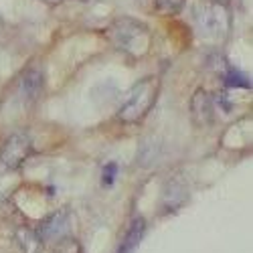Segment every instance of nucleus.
I'll use <instances>...</instances> for the list:
<instances>
[{
	"mask_svg": "<svg viewBox=\"0 0 253 253\" xmlns=\"http://www.w3.org/2000/svg\"><path fill=\"white\" fill-rule=\"evenodd\" d=\"M118 176V164L116 162H108L103 166V174H101V184L103 186H112L114 180Z\"/></svg>",
	"mask_w": 253,
	"mask_h": 253,
	"instance_id": "nucleus-14",
	"label": "nucleus"
},
{
	"mask_svg": "<svg viewBox=\"0 0 253 253\" xmlns=\"http://www.w3.org/2000/svg\"><path fill=\"white\" fill-rule=\"evenodd\" d=\"M211 2H217V4H225V2H229V0H211Z\"/></svg>",
	"mask_w": 253,
	"mask_h": 253,
	"instance_id": "nucleus-16",
	"label": "nucleus"
},
{
	"mask_svg": "<svg viewBox=\"0 0 253 253\" xmlns=\"http://www.w3.org/2000/svg\"><path fill=\"white\" fill-rule=\"evenodd\" d=\"M55 253H81V247H79V243H77L73 237L65 235V237H61V239L57 241Z\"/></svg>",
	"mask_w": 253,
	"mask_h": 253,
	"instance_id": "nucleus-13",
	"label": "nucleus"
},
{
	"mask_svg": "<svg viewBox=\"0 0 253 253\" xmlns=\"http://www.w3.org/2000/svg\"><path fill=\"white\" fill-rule=\"evenodd\" d=\"M188 199V188L180 176H174L166 182L162 191V213H174Z\"/></svg>",
	"mask_w": 253,
	"mask_h": 253,
	"instance_id": "nucleus-8",
	"label": "nucleus"
},
{
	"mask_svg": "<svg viewBox=\"0 0 253 253\" xmlns=\"http://www.w3.org/2000/svg\"><path fill=\"white\" fill-rule=\"evenodd\" d=\"M158 89H160V83H158V77L154 75H148L140 79L134 89L130 91L128 99L124 101V105L118 112V120L124 122V124H138L142 122L146 116L150 114L152 105L156 101V95H158Z\"/></svg>",
	"mask_w": 253,
	"mask_h": 253,
	"instance_id": "nucleus-2",
	"label": "nucleus"
},
{
	"mask_svg": "<svg viewBox=\"0 0 253 253\" xmlns=\"http://www.w3.org/2000/svg\"><path fill=\"white\" fill-rule=\"evenodd\" d=\"M67 229H69V213L65 209H61L39 223L37 235L41 241H59L61 237L67 235Z\"/></svg>",
	"mask_w": 253,
	"mask_h": 253,
	"instance_id": "nucleus-5",
	"label": "nucleus"
},
{
	"mask_svg": "<svg viewBox=\"0 0 253 253\" xmlns=\"http://www.w3.org/2000/svg\"><path fill=\"white\" fill-rule=\"evenodd\" d=\"M45 89V71L41 65H31L25 69L23 77H20V95L25 101L33 103L39 99V95Z\"/></svg>",
	"mask_w": 253,
	"mask_h": 253,
	"instance_id": "nucleus-7",
	"label": "nucleus"
},
{
	"mask_svg": "<svg viewBox=\"0 0 253 253\" xmlns=\"http://www.w3.org/2000/svg\"><path fill=\"white\" fill-rule=\"evenodd\" d=\"M43 2H47V4H59V2H63V0H43Z\"/></svg>",
	"mask_w": 253,
	"mask_h": 253,
	"instance_id": "nucleus-15",
	"label": "nucleus"
},
{
	"mask_svg": "<svg viewBox=\"0 0 253 253\" xmlns=\"http://www.w3.org/2000/svg\"><path fill=\"white\" fill-rule=\"evenodd\" d=\"M193 18H195V27H197V31H199V35L203 39L221 41L229 33L231 18H229V12L225 10L223 4L203 2V4H199L195 8Z\"/></svg>",
	"mask_w": 253,
	"mask_h": 253,
	"instance_id": "nucleus-3",
	"label": "nucleus"
},
{
	"mask_svg": "<svg viewBox=\"0 0 253 253\" xmlns=\"http://www.w3.org/2000/svg\"><path fill=\"white\" fill-rule=\"evenodd\" d=\"M215 105L217 101L211 97L207 89H197L191 99V116L197 126H211L215 120Z\"/></svg>",
	"mask_w": 253,
	"mask_h": 253,
	"instance_id": "nucleus-6",
	"label": "nucleus"
},
{
	"mask_svg": "<svg viewBox=\"0 0 253 253\" xmlns=\"http://www.w3.org/2000/svg\"><path fill=\"white\" fill-rule=\"evenodd\" d=\"M33 154V140L25 132H14L6 138L0 148V164L8 170H14L20 164H25L27 158Z\"/></svg>",
	"mask_w": 253,
	"mask_h": 253,
	"instance_id": "nucleus-4",
	"label": "nucleus"
},
{
	"mask_svg": "<svg viewBox=\"0 0 253 253\" xmlns=\"http://www.w3.org/2000/svg\"><path fill=\"white\" fill-rule=\"evenodd\" d=\"M186 4V0H156V10L160 14H178Z\"/></svg>",
	"mask_w": 253,
	"mask_h": 253,
	"instance_id": "nucleus-12",
	"label": "nucleus"
},
{
	"mask_svg": "<svg viewBox=\"0 0 253 253\" xmlns=\"http://www.w3.org/2000/svg\"><path fill=\"white\" fill-rule=\"evenodd\" d=\"M16 243H18V249L23 253H39L41 245H43V241H41L39 235H37V231L29 229V227L16 231Z\"/></svg>",
	"mask_w": 253,
	"mask_h": 253,
	"instance_id": "nucleus-10",
	"label": "nucleus"
},
{
	"mask_svg": "<svg viewBox=\"0 0 253 253\" xmlns=\"http://www.w3.org/2000/svg\"><path fill=\"white\" fill-rule=\"evenodd\" d=\"M225 85L227 87H245V89H251V81L243 73H239L235 69H229L227 75H225Z\"/></svg>",
	"mask_w": 253,
	"mask_h": 253,
	"instance_id": "nucleus-11",
	"label": "nucleus"
},
{
	"mask_svg": "<svg viewBox=\"0 0 253 253\" xmlns=\"http://www.w3.org/2000/svg\"><path fill=\"white\" fill-rule=\"evenodd\" d=\"M108 39L114 43V47L134 57L148 53L150 49V31L146 29L144 23L130 16L114 20L108 29Z\"/></svg>",
	"mask_w": 253,
	"mask_h": 253,
	"instance_id": "nucleus-1",
	"label": "nucleus"
},
{
	"mask_svg": "<svg viewBox=\"0 0 253 253\" xmlns=\"http://www.w3.org/2000/svg\"><path fill=\"white\" fill-rule=\"evenodd\" d=\"M144 231H146L144 219H142V217L132 219V223H130L128 231H126V235H124V239H122V243H120V247H118L116 253H134L136 247H138L140 241H142Z\"/></svg>",
	"mask_w": 253,
	"mask_h": 253,
	"instance_id": "nucleus-9",
	"label": "nucleus"
}]
</instances>
